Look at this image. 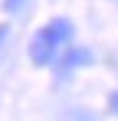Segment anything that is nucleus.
<instances>
[{
    "mask_svg": "<svg viewBox=\"0 0 118 121\" xmlns=\"http://www.w3.org/2000/svg\"><path fill=\"white\" fill-rule=\"evenodd\" d=\"M54 51H57V43H54L43 30H40L35 38H32V43H30V56H32L35 65H48V62L54 59Z\"/></svg>",
    "mask_w": 118,
    "mask_h": 121,
    "instance_id": "obj_1",
    "label": "nucleus"
},
{
    "mask_svg": "<svg viewBox=\"0 0 118 121\" xmlns=\"http://www.w3.org/2000/svg\"><path fill=\"white\" fill-rule=\"evenodd\" d=\"M43 32H46L48 38H51L54 43L59 46V43H65V40L73 35V24L67 22V19H54V22L48 24V27H43Z\"/></svg>",
    "mask_w": 118,
    "mask_h": 121,
    "instance_id": "obj_2",
    "label": "nucleus"
},
{
    "mask_svg": "<svg viewBox=\"0 0 118 121\" xmlns=\"http://www.w3.org/2000/svg\"><path fill=\"white\" fill-rule=\"evenodd\" d=\"M81 62H89V54L78 48V51H70V54H67L65 65H67V67H75V65H81Z\"/></svg>",
    "mask_w": 118,
    "mask_h": 121,
    "instance_id": "obj_3",
    "label": "nucleus"
},
{
    "mask_svg": "<svg viewBox=\"0 0 118 121\" xmlns=\"http://www.w3.org/2000/svg\"><path fill=\"white\" fill-rule=\"evenodd\" d=\"M110 110H113L115 116H118V91H115L113 97H110Z\"/></svg>",
    "mask_w": 118,
    "mask_h": 121,
    "instance_id": "obj_4",
    "label": "nucleus"
},
{
    "mask_svg": "<svg viewBox=\"0 0 118 121\" xmlns=\"http://www.w3.org/2000/svg\"><path fill=\"white\" fill-rule=\"evenodd\" d=\"M19 3H22V0H8V3H5V8L13 11V8H19Z\"/></svg>",
    "mask_w": 118,
    "mask_h": 121,
    "instance_id": "obj_5",
    "label": "nucleus"
}]
</instances>
